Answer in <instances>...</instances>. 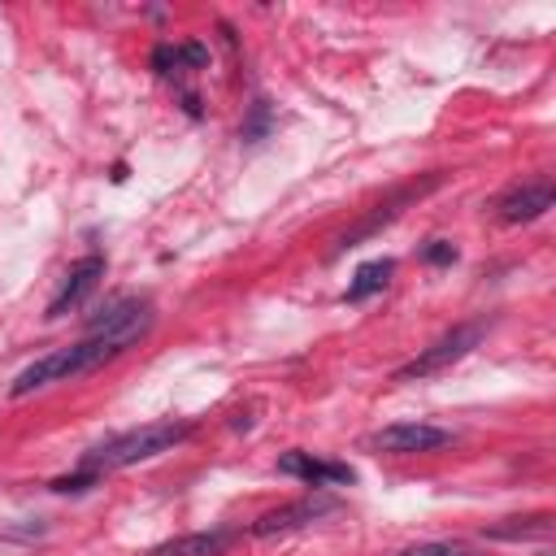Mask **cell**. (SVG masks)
Masks as SVG:
<instances>
[{"label": "cell", "instance_id": "1", "mask_svg": "<svg viewBox=\"0 0 556 556\" xmlns=\"http://www.w3.org/2000/svg\"><path fill=\"white\" fill-rule=\"evenodd\" d=\"M152 321H156V313H152V304H143L135 317H126V321H117V326L87 330V339H78V343H70V348H52V352L35 356V361H30V365L9 382V395H13V400H22V395L43 391V387H52V382H70V378H83V374L104 369L113 356H122L126 348H135V343L152 330Z\"/></svg>", "mask_w": 556, "mask_h": 556}, {"label": "cell", "instance_id": "2", "mask_svg": "<svg viewBox=\"0 0 556 556\" xmlns=\"http://www.w3.org/2000/svg\"><path fill=\"white\" fill-rule=\"evenodd\" d=\"M191 434H195V421H191V417L148 421V426H139V430H126V434H117V439L91 447L78 469H87V473L100 478V473H109V469H126V465L152 460V456H161V452H174V447L187 443Z\"/></svg>", "mask_w": 556, "mask_h": 556}, {"label": "cell", "instance_id": "3", "mask_svg": "<svg viewBox=\"0 0 556 556\" xmlns=\"http://www.w3.org/2000/svg\"><path fill=\"white\" fill-rule=\"evenodd\" d=\"M482 334H486V321H460V326H452V330H447V334H439L430 348H421L408 365H400V369H395V382H413V378L443 374L447 365L465 361V356L482 343Z\"/></svg>", "mask_w": 556, "mask_h": 556}, {"label": "cell", "instance_id": "4", "mask_svg": "<svg viewBox=\"0 0 556 556\" xmlns=\"http://www.w3.org/2000/svg\"><path fill=\"white\" fill-rule=\"evenodd\" d=\"M456 434L443 430V426H430V421H395V426H382L369 434V447L387 452V456H417V452H439L447 447Z\"/></svg>", "mask_w": 556, "mask_h": 556}, {"label": "cell", "instance_id": "5", "mask_svg": "<svg viewBox=\"0 0 556 556\" xmlns=\"http://www.w3.org/2000/svg\"><path fill=\"white\" fill-rule=\"evenodd\" d=\"M334 508H339L334 495H326V491H308V495H300V500H291V504H278V508H269L265 517H256V521H252V534H256V539H274V534L313 526V521H321V517L334 513Z\"/></svg>", "mask_w": 556, "mask_h": 556}, {"label": "cell", "instance_id": "6", "mask_svg": "<svg viewBox=\"0 0 556 556\" xmlns=\"http://www.w3.org/2000/svg\"><path fill=\"white\" fill-rule=\"evenodd\" d=\"M430 187H439V174H430L426 182H413V187H400V191H395V195H391L387 204H378V208H374L369 217H361V222H356L352 230H343V235L334 239V252H348V248H356L361 239H369V235H378V230H382L387 222H395V217L404 213V204H408V200H421V195H426Z\"/></svg>", "mask_w": 556, "mask_h": 556}, {"label": "cell", "instance_id": "7", "mask_svg": "<svg viewBox=\"0 0 556 556\" xmlns=\"http://www.w3.org/2000/svg\"><path fill=\"white\" fill-rule=\"evenodd\" d=\"M100 278H104V256L100 252H91V256H83L70 274H65V282H61V291L48 300V321H56V317H65L70 308H78L96 287H100Z\"/></svg>", "mask_w": 556, "mask_h": 556}, {"label": "cell", "instance_id": "8", "mask_svg": "<svg viewBox=\"0 0 556 556\" xmlns=\"http://www.w3.org/2000/svg\"><path fill=\"white\" fill-rule=\"evenodd\" d=\"M552 200H556L552 178H534V182H521V187L504 191V195H500V204H495V213H500V222L521 226V222L543 217V213L552 208Z\"/></svg>", "mask_w": 556, "mask_h": 556}, {"label": "cell", "instance_id": "9", "mask_svg": "<svg viewBox=\"0 0 556 556\" xmlns=\"http://www.w3.org/2000/svg\"><path fill=\"white\" fill-rule=\"evenodd\" d=\"M278 473L300 478L308 486H352L356 482V469L352 465H343V460H317L313 452H287V456H278Z\"/></svg>", "mask_w": 556, "mask_h": 556}, {"label": "cell", "instance_id": "10", "mask_svg": "<svg viewBox=\"0 0 556 556\" xmlns=\"http://www.w3.org/2000/svg\"><path fill=\"white\" fill-rule=\"evenodd\" d=\"M239 534L235 530H195V534H178L156 543L148 556H222Z\"/></svg>", "mask_w": 556, "mask_h": 556}, {"label": "cell", "instance_id": "11", "mask_svg": "<svg viewBox=\"0 0 556 556\" xmlns=\"http://www.w3.org/2000/svg\"><path fill=\"white\" fill-rule=\"evenodd\" d=\"M556 530V517L552 513H530V517H504L495 526L482 530V539H495V543H526V539H552Z\"/></svg>", "mask_w": 556, "mask_h": 556}, {"label": "cell", "instance_id": "12", "mask_svg": "<svg viewBox=\"0 0 556 556\" xmlns=\"http://www.w3.org/2000/svg\"><path fill=\"white\" fill-rule=\"evenodd\" d=\"M391 269H395V261H365L356 274H352V282H348V291H343V300L348 304H361V300H369V295H378L382 287H387V278H391Z\"/></svg>", "mask_w": 556, "mask_h": 556}, {"label": "cell", "instance_id": "13", "mask_svg": "<svg viewBox=\"0 0 556 556\" xmlns=\"http://www.w3.org/2000/svg\"><path fill=\"white\" fill-rule=\"evenodd\" d=\"M395 556H473V547L460 543V539H434V543H413Z\"/></svg>", "mask_w": 556, "mask_h": 556}, {"label": "cell", "instance_id": "14", "mask_svg": "<svg viewBox=\"0 0 556 556\" xmlns=\"http://www.w3.org/2000/svg\"><path fill=\"white\" fill-rule=\"evenodd\" d=\"M182 65H187V61H182V48H174V43H161V48L152 52V70H156V74H165V78H169V74H178Z\"/></svg>", "mask_w": 556, "mask_h": 556}, {"label": "cell", "instance_id": "15", "mask_svg": "<svg viewBox=\"0 0 556 556\" xmlns=\"http://www.w3.org/2000/svg\"><path fill=\"white\" fill-rule=\"evenodd\" d=\"M265 130H269V104L256 100V104H252V117L243 122V139L256 143V139H265Z\"/></svg>", "mask_w": 556, "mask_h": 556}, {"label": "cell", "instance_id": "16", "mask_svg": "<svg viewBox=\"0 0 556 556\" xmlns=\"http://www.w3.org/2000/svg\"><path fill=\"white\" fill-rule=\"evenodd\" d=\"M421 261H426V265H452V261H456V243L434 239V243L421 248Z\"/></svg>", "mask_w": 556, "mask_h": 556}, {"label": "cell", "instance_id": "17", "mask_svg": "<svg viewBox=\"0 0 556 556\" xmlns=\"http://www.w3.org/2000/svg\"><path fill=\"white\" fill-rule=\"evenodd\" d=\"M100 478L96 473H87V469H78V473H65V478H56L52 482V491H61V495H70V491H87V486H96Z\"/></svg>", "mask_w": 556, "mask_h": 556}]
</instances>
